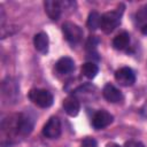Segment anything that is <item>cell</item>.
<instances>
[{"label": "cell", "mask_w": 147, "mask_h": 147, "mask_svg": "<svg viewBox=\"0 0 147 147\" xmlns=\"http://www.w3.org/2000/svg\"><path fill=\"white\" fill-rule=\"evenodd\" d=\"M115 79L116 82L122 85V86H132L136 82V75L133 72V70L129 67H123L119 68L118 70H116L115 72Z\"/></svg>", "instance_id": "obj_4"}, {"label": "cell", "mask_w": 147, "mask_h": 147, "mask_svg": "<svg viewBox=\"0 0 147 147\" xmlns=\"http://www.w3.org/2000/svg\"><path fill=\"white\" fill-rule=\"evenodd\" d=\"M29 99L40 108H48L53 105V94L44 88H32L29 92Z\"/></svg>", "instance_id": "obj_2"}, {"label": "cell", "mask_w": 147, "mask_h": 147, "mask_svg": "<svg viewBox=\"0 0 147 147\" xmlns=\"http://www.w3.org/2000/svg\"><path fill=\"white\" fill-rule=\"evenodd\" d=\"M15 129L21 134H29L33 129V119L29 115L21 114L15 119Z\"/></svg>", "instance_id": "obj_8"}, {"label": "cell", "mask_w": 147, "mask_h": 147, "mask_svg": "<svg viewBox=\"0 0 147 147\" xmlns=\"http://www.w3.org/2000/svg\"><path fill=\"white\" fill-rule=\"evenodd\" d=\"M124 11V6L121 5L116 9L107 11L101 15V23L100 28L105 33H110L113 32L122 20V15Z\"/></svg>", "instance_id": "obj_1"}, {"label": "cell", "mask_w": 147, "mask_h": 147, "mask_svg": "<svg viewBox=\"0 0 147 147\" xmlns=\"http://www.w3.org/2000/svg\"><path fill=\"white\" fill-rule=\"evenodd\" d=\"M80 147H98V144L93 138H86L82 141Z\"/></svg>", "instance_id": "obj_18"}, {"label": "cell", "mask_w": 147, "mask_h": 147, "mask_svg": "<svg viewBox=\"0 0 147 147\" xmlns=\"http://www.w3.org/2000/svg\"><path fill=\"white\" fill-rule=\"evenodd\" d=\"M147 18V5L142 8H140L137 13V20L138 21H144Z\"/></svg>", "instance_id": "obj_19"}, {"label": "cell", "mask_w": 147, "mask_h": 147, "mask_svg": "<svg viewBox=\"0 0 147 147\" xmlns=\"http://www.w3.org/2000/svg\"><path fill=\"white\" fill-rule=\"evenodd\" d=\"M100 23H101V16L99 13L96 11H91L88 17H87V28L90 30H96L98 28H100Z\"/></svg>", "instance_id": "obj_16"}, {"label": "cell", "mask_w": 147, "mask_h": 147, "mask_svg": "<svg viewBox=\"0 0 147 147\" xmlns=\"http://www.w3.org/2000/svg\"><path fill=\"white\" fill-rule=\"evenodd\" d=\"M45 6V11L47 14V16L52 20V21H57L61 16L63 6H62V1H57V0H46L44 2Z\"/></svg>", "instance_id": "obj_9"}, {"label": "cell", "mask_w": 147, "mask_h": 147, "mask_svg": "<svg viewBox=\"0 0 147 147\" xmlns=\"http://www.w3.org/2000/svg\"><path fill=\"white\" fill-rule=\"evenodd\" d=\"M99 44V39L96 36H90L87 41H86V49L90 52V53H96L95 49H96V46Z\"/></svg>", "instance_id": "obj_17"}, {"label": "cell", "mask_w": 147, "mask_h": 147, "mask_svg": "<svg viewBox=\"0 0 147 147\" xmlns=\"http://www.w3.org/2000/svg\"><path fill=\"white\" fill-rule=\"evenodd\" d=\"M33 44H34V47L38 52H40V53H47L48 52L49 40H48V36L45 32L37 33L33 38Z\"/></svg>", "instance_id": "obj_13"}, {"label": "cell", "mask_w": 147, "mask_h": 147, "mask_svg": "<svg viewBox=\"0 0 147 147\" xmlns=\"http://www.w3.org/2000/svg\"><path fill=\"white\" fill-rule=\"evenodd\" d=\"M102 94L105 96V99L111 103H116V102H119L123 100V94L122 92L115 87L114 85L111 84H106L102 88Z\"/></svg>", "instance_id": "obj_10"}, {"label": "cell", "mask_w": 147, "mask_h": 147, "mask_svg": "<svg viewBox=\"0 0 147 147\" xmlns=\"http://www.w3.org/2000/svg\"><path fill=\"white\" fill-rule=\"evenodd\" d=\"M106 147H121V146L118 144H115V142H109V144H107Z\"/></svg>", "instance_id": "obj_22"}, {"label": "cell", "mask_w": 147, "mask_h": 147, "mask_svg": "<svg viewBox=\"0 0 147 147\" xmlns=\"http://www.w3.org/2000/svg\"><path fill=\"white\" fill-rule=\"evenodd\" d=\"M42 134L46 138L55 139L61 134V122L57 117H51L42 127Z\"/></svg>", "instance_id": "obj_5"}, {"label": "cell", "mask_w": 147, "mask_h": 147, "mask_svg": "<svg viewBox=\"0 0 147 147\" xmlns=\"http://www.w3.org/2000/svg\"><path fill=\"white\" fill-rule=\"evenodd\" d=\"M62 32H63V36H64L65 40L68 42H70L71 45L78 44L83 38V30L80 29V26H78L77 24H75L72 22L63 23Z\"/></svg>", "instance_id": "obj_3"}, {"label": "cell", "mask_w": 147, "mask_h": 147, "mask_svg": "<svg viewBox=\"0 0 147 147\" xmlns=\"http://www.w3.org/2000/svg\"><path fill=\"white\" fill-rule=\"evenodd\" d=\"M124 147H145L142 142L136 141V140H129L124 144Z\"/></svg>", "instance_id": "obj_20"}, {"label": "cell", "mask_w": 147, "mask_h": 147, "mask_svg": "<svg viewBox=\"0 0 147 147\" xmlns=\"http://www.w3.org/2000/svg\"><path fill=\"white\" fill-rule=\"evenodd\" d=\"M55 70L61 75L70 74L75 70V62L71 57L63 56V57L59 59L57 62L55 63Z\"/></svg>", "instance_id": "obj_12"}, {"label": "cell", "mask_w": 147, "mask_h": 147, "mask_svg": "<svg viewBox=\"0 0 147 147\" xmlns=\"http://www.w3.org/2000/svg\"><path fill=\"white\" fill-rule=\"evenodd\" d=\"M63 108H64V111L71 116V117H75L78 115L79 113V109H80V103H79V100L75 96V95H70V96H67L64 100H63Z\"/></svg>", "instance_id": "obj_11"}, {"label": "cell", "mask_w": 147, "mask_h": 147, "mask_svg": "<svg viewBox=\"0 0 147 147\" xmlns=\"http://www.w3.org/2000/svg\"><path fill=\"white\" fill-rule=\"evenodd\" d=\"M141 32H142L144 34H147V24H144V25L141 26Z\"/></svg>", "instance_id": "obj_21"}, {"label": "cell", "mask_w": 147, "mask_h": 147, "mask_svg": "<svg viewBox=\"0 0 147 147\" xmlns=\"http://www.w3.org/2000/svg\"><path fill=\"white\" fill-rule=\"evenodd\" d=\"M18 94V86L17 83L13 78H6L2 82V95L8 101H15Z\"/></svg>", "instance_id": "obj_7"}, {"label": "cell", "mask_w": 147, "mask_h": 147, "mask_svg": "<svg viewBox=\"0 0 147 147\" xmlns=\"http://www.w3.org/2000/svg\"><path fill=\"white\" fill-rule=\"evenodd\" d=\"M130 44V36L127 32H121L113 39V47L117 51L125 49Z\"/></svg>", "instance_id": "obj_14"}, {"label": "cell", "mask_w": 147, "mask_h": 147, "mask_svg": "<svg viewBox=\"0 0 147 147\" xmlns=\"http://www.w3.org/2000/svg\"><path fill=\"white\" fill-rule=\"evenodd\" d=\"M98 72H99V68H98L95 62H86L82 65V74L86 78L92 79L96 76Z\"/></svg>", "instance_id": "obj_15"}, {"label": "cell", "mask_w": 147, "mask_h": 147, "mask_svg": "<svg viewBox=\"0 0 147 147\" xmlns=\"http://www.w3.org/2000/svg\"><path fill=\"white\" fill-rule=\"evenodd\" d=\"M113 121H114V116L106 110H99L94 114L92 118V125L95 130H101L108 126L109 124H111Z\"/></svg>", "instance_id": "obj_6"}]
</instances>
